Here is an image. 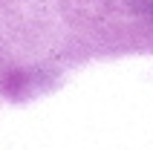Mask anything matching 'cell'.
I'll list each match as a JSON object with an SVG mask.
<instances>
[{
  "instance_id": "cell-1",
  "label": "cell",
  "mask_w": 153,
  "mask_h": 150,
  "mask_svg": "<svg viewBox=\"0 0 153 150\" xmlns=\"http://www.w3.org/2000/svg\"><path fill=\"white\" fill-rule=\"evenodd\" d=\"M136 6L145 12V15H150L153 17V0H136Z\"/></svg>"
}]
</instances>
